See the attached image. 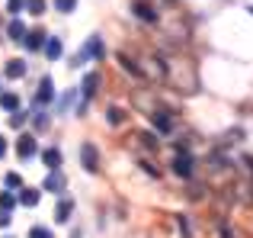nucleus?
I'll return each instance as SVG.
<instances>
[{
    "label": "nucleus",
    "instance_id": "10",
    "mask_svg": "<svg viewBox=\"0 0 253 238\" xmlns=\"http://www.w3.org/2000/svg\"><path fill=\"white\" fill-rule=\"evenodd\" d=\"M16 155L19 158H32L36 155V138L32 135H19L16 138Z\"/></svg>",
    "mask_w": 253,
    "mask_h": 238
},
{
    "label": "nucleus",
    "instance_id": "25",
    "mask_svg": "<svg viewBox=\"0 0 253 238\" xmlns=\"http://www.w3.org/2000/svg\"><path fill=\"white\" fill-rule=\"evenodd\" d=\"M6 10L16 16V13H23V10H26V0H6Z\"/></svg>",
    "mask_w": 253,
    "mask_h": 238
},
{
    "label": "nucleus",
    "instance_id": "8",
    "mask_svg": "<svg viewBox=\"0 0 253 238\" xmlns=\"http://www.w3.org/2000/svg\"><path fill=\"white\" fill-rule=\"evenodd\" d=\"M131 10H135V16L144 19V23H157V10L148 3V0H135V3H131Z\"/></svg>",
    "mask_w": 253,
    "mask_h": 238
},
{
    "label": "nucleus",
    "instance_id": "15",
    "mask_svg": "<svg viewBox=\"0 0 253 238\" xmlns=\"http://www.w3.org/2000/svg\"><path fill=\"white\" fill-rule=\"evenodd\" d=\"M71 213H74V203H71V200H61V203H58V209H55V222H58V226H68Z\"/></svg>",
    "mask_w": 253,
    "mask_h": 238
},
{
    "label": "nucleus",
    "instance_id": "20",
    "mask_svg": "<svg viewBox=\"0 0 253 238\" xmlns=\"http://www.w3.org/2000/svg\"><path fill=\"white\" fill-rule=\"evenodd\" d=\"M19 203H23V206H36L39 203V190H32V187L19 190Z\"/></svg>",
    "mask_w": 253,
    "mask_h": 238
},
{
    "label": "nucleus",
    "instance_id": "35",
    "mask_svg": "<svg viewBox=\"0 0 253 238\" xmlns=\"http://www.w3.org/2000/svg\"><path fill=\"white\" fill-rule=\"evenodd\" d=\"M247 13H250V16H253V6H247Z\"/></svg>",
    "mask_w": 253,
    "mask_h": 238
},
{
    "label": "nucleus",
    "instance_id": "22",
    "mask_svg": "<svg viewBox=\"0 0 253 238\" xmlns=\"http://www.w3.org/2000/svg\"><path fill=\"white\" fill-rule=\"evenodd\" d=\"M138 142H141L144 148H154V151H157V145H161L157 135H151V132H138Z\"/></svg>",
    "mask_w": 253,
    "mask_h": 238
},
{
    "label": "nucleus",
    "instance_id": "27",
    "mask_svg": "<svg viewBox=\"0 0 253 238\" xmlns=\"http://www.w3.org/2000/svg\"><path fill=\"white\" fill-rule=\"evenodd\" d=\"M29 238H55V235H51L48 229H42V226H32L29 229Z\"/></svg>",
    "mask_w": 253,
    "mask_h": 238
},
{
    "label": "nucleus",
    "instance_id": "2",
    "mask_svg": "<svg viewBox=\"0 0 253 238\" xmlns=\"http://www.w3.org/2000/svg\"><path fill=\"white\" fill-rule=\"evenodd\" d=\"M141 77H154V81H167V64L161 55H144L141 58Z\"/></svg>",
    "mask_w": 253,
    "mask_h": 238
},
{
    "label": "nucleus",
    "instance_id": "18",
    "mask_svg": "<svg viewBox=\"0 0 253 238\" xmlns=\"http://www.w3.org/2000/svg\"><path fill=\"white\" fill-rule=\"evenodd\" d=\"M119 64H122V68L128 71L131 77H141V68H138V61H131V58L125 55V52H119Z\"/></svg>",
    "mask_w": 253,
    "mask_h": 238
},
{
    "label": "nucleus",
    "instance_id": "32",
    "mask_svg": "<svg viewBox=\"0 0 253 238\" xmlns=\"http://www.w3.org/2000/svg\"><path fill=\"white\" fill-rule=\"evenodd\" d=\"M221 238H234V232H231L228 226H221Z\"/></svg>",
    "mask_w": 253,
    "mask_h": 238
},
{
    "label": "nucleus",
    "instance_id": "30",
    "mask_svg": "<svg viewBox=\"0 0 253 238\" xmlns=\"http://www.w3.org/2000/svg\"><path fill=\"white\" fill-rule=\"evenodd\" d=\"M141 168H144V171H148V174H151V177H161V168H157V164H151V161H144V164H141Z\"/></svg>",
    "mask_w": 253,
    "mask_h": 238
},
{
    "label": "nucleus",
    "instance_id": "9",
    "mask_svg": "<svg viewBox=\"0 0 253 238\" xmlns=\"http://www.w3.org/2000/svg\"><path fill=\"white\" fill-rule=\"evenodd\" d=\"M26 71H29V64H26L23 58H10V61H6V68H3V74L13 77V81H19V77H26Z\"/></svg>",
    "mask_w": 253,
    "mask_h": 238
},
{
    "label": "nucleus",
    "instance_id": "19",
    "mask_svg": "<svg viewBox=\"0 0 253 238\" xmlns=\"http://www.w3.org/2000/svg\"><path fill=\"white\" fill-rule=\"evenodd\" d=\"M6 36H10L13 42H23V36H26V26L19 23V19H13V23L6 26Z\"/></svg>",
    "mask_w": 253,
    "mask_h": 238
},
{
    "label": "nucleus",
    "instance_id": "14",
    "mask_svg": "<svg viewBox=\"0 0 253 238\" xmlns=\"http://www.w3.org/2000/svg\"><path fill=\"white\" fill-rule=\"evenodd\" d=\"M23 42H26V49H29V52H39L45 45V32L42 29H32V32H26V36H23Z\"/></svg>",
    "mask_w": 253,
    "mask_h": 238
},
{
    "label": "nucleus",
    "instance_id": "6",
    "mask_svg": "<svg viewBox=\"0 0 253 238\" xmlns=\"http://www.w3.org/2000/svg\"><path fill=\"white\" fill-rule=\"evenodd\" d=\"M103 52H106V49H103V39H99V36H90V42H86L84 52L74 58V64H84L86 58H103Z\"/></svg>",
    "mask_w": 253,
    "mask_h": 238
},
{
    "label": "nucleus",
    "instance_id": "7",
    "mask_svg": "<svg viewBox=\"0 0 253 238\" xmlns=\"http://www.w3.org/2000/svg\"><path fill=\"white\" fill-rule=\"evenodd\" d=\"M55 100V81H51L48 74L42 77V81H39V94H36V103L39 107H45V103H51Z\"/></svg>",
    "mask_w": 253,
    "mask_h": 238
},
{
    "label": "nucleus",
    "instance_id": "26",
    "mask_svg": "<svg viewBox=\"0 0 253 238\" xmlns=\"http://www.w3.org/2000/svg\"><path fill=\"white\" fill-rule=\"evenodd\" d=\"M13 206H16V196H13V193H3V196H0V209H6V213H10Z\"/></svg>",
    "mask_w": 253,
    "mask_h": 238
},
{
    "label": "nucleus",
    "instance_id": "23",
    "mask_svg": "<svg viewBox=\"0 0 253 238\" xmlns=\"http://www.w3.org/2000/svg\"><path fill=\"white\" fill-rule=\"evenodd\" d=\"M26 10H29L32 16H42L45 13V0H26Z\"/></svg>",
    "mask_w": 253,
    "mask_h": 238
},
{
    "label": "nucleus",
    "instance_id": "3",
    "mask_svg": "<svg viewBox=\"0 0 253 238\" xmlns=\"http://www.w3.org/2000/svg\"><path fill=\"white\" fill-rule=\"evenodd\" d=\"M173 174L176 177H183V180H189L192 177V168H196V158L189 155V151H176V158H173Z\"/></svg>",
    "mask_w": 253,
    "mask_h": 238
},
{
    "label": "nucleus",
    "instance_id": "4",
    "mask_svg": "<svg viewBox=\"0 0 253 238\" xmlns=\"http://www.w3.org/2000/svg\"><path fill=\"white\" fill-rule=\"evenodd\" d=\"M151 125H154L157 132H164V135H167V132L176 129V119H173L170 110H151Z\"/></svg>",
    "mask_w": 253,
    "mask_h": 238
},
{
    "label": "nucleus",
    "instance_id": "31",
    "mask_svg": "<svg viewBox=\"0 0 253 238\" xmlns=\"http://www.w3.org/2000/svg\"><path fill=\"white\" fill-rule=\"evenodd\" d=\"M32 122H36V129H45V125H48V116H45V113H36Z\"/></svg>",
    "mask_w": 253,
    "mask_h": 238
},
{
    "label": "nucleus",
    "instance_id": "1",
    "mask_svg": "<svg viewBox=\"0 0 253 238\" xmlns=\"http://www.w3.org/2000/svg\"><path fill=\"white\" fill-rule=\"evenodd\" d=\"M164 64H167V81L179 94H196L199 90V74L189 61H183V58H164Z\"/></svg>",
    "mask_w": 253,
    "mask_h": 238
},
{
    "label": "nucleus",
    "instance_id": "11",
    "mask_svg": "<svg viewBox=\"0 0 253 238\" xmlns=\"http://www.w3.org/2000/svg\"><path fill=\"white\" fill-rule=\"evenodd\" d=\"M96 87H99V74L93 71V74H86V77H84V84H81L84 100H93V97H96Z\"/></svg>",
    "mask_w": 253,
    "mask_h": 238
},
{
    "label": "nucleus",
    "instance_id": "17",
    "mask_svg": "<svg viewBox=\"0 0 253 238\" xmlns=\"http://www.w3.org/2000/svg\"><path fill=\"white\" fill-rule=\"evenodd\" d=\"M106 119H109V125H122L125 119H128V113H125L122 107H109L106 110Z\"/></svg>",
    "mask_w": 253,
    "mask_h": 238
},
{
    "label": "nucleus",
    "instance_id": "13",
    "mask_svg": "<svg viewBox=\"0 0 253 238\" xmlns=\"http://www.w3.org/2000/svg\"><path fill=\"white\" fill-rule=\"evenodd\" d=\"M42 190H48V193H61V190H64V177H61V171H51V174L45 177Z\"/></svg>",
    "mask_w": 253,
    "mask_h": 238
},
{
    "label": "nucleus",
    "instance_id": "5",
    "mask_svg": "<svg viewBox=\"0 0 253 238\" xmlns=\"http://www.w3.org/2000/svg\"><path fill=\"white\" fill-rule=\"evenodd\" d=\"M81 161H84V171H90V174H96L99 171V151L93 142H84L81 145Z\"/></svg>",
    "mask_w": 253,
    "mask_h": 238
},
{
    "label": "nucleus",
    "instance_id": "28",
    "mask_svg": "<svg viewBox=\"0 0 253 238\" xmlns=\"http://www.w3.org/2000/svg\"><path fill=\"white\" fill-rule=\"evenodd\" d=\"M3 180H6V187H10V190H19V187H23V177H19V174H6Z\"/></svg>",
    "mask_w": 253,
    "mask_h": 238
},
{
    "label": "nucleus",
    "instance_id": "34",
    "mask_svg": "<svg viewBox=\"0 0 253 238\" xmlns=\"http://www.w3.org/2000/svg\"><path fill=\"white\" fill-rule=\"evenodd\" d=\"M71 238H81V232H74V235H71Z\"/></svg>",
    "mask_w": 253,
    "mask_h": 238
},
{
    "label": "nucleus",
    "instance_id": "24",
    "mask_svg": "<svg viewBox=\"0 0 253 238\" xmlns=\"http://www.w3.org/2000/svg\"><path fill=\"white\" fill-rule=\"evenodd\" d=\"M74 6H77V0H55L58 13H74Z\"/></svg>",
    "mask_w": 253,
    "mask_h": 238
},
{
    "label": "nucleus",
    "instance_id": "16",
    "mask_svg": "<svg viewBox=\"0 0 253 238\" xmlns=\"http://www.w3.org/2000/svg\"><path fill=\"white\" fill-rule=\"evenodd\" d=\"M42 161H45V168L61 171V151H58V148H45L42 151Z\"/></svg>",
    "mask_w": 253,
    "mask_h": 238
},
{
    "label": "nucleus",
    "instance_id": "12",
    "mask_svg": "<svg viewBox=\"0 0 253 238\" xmlns=\"http://www.w3.org/2000/svg\"><path fill=\"white\" fill-rule=\"evenodd\" d=\"M42 49H45V58H48V61H58V58H61V52H64V45H61V39L51 36V39H45Z\"/></svg>",
    "mask_w": 253,
    "mask_h": 238
},
{
    "label": "nucleus",
    "instance_id": "21",
    "mask_svg": "<svg viewBox=\"0 0 253 238\" xmlns=\"http://www.w3.org/2000/svg\"><path fill=\"white\" fill-rule=\"evenodd\" d=\"M0 107L13 113V110H19V97L16 94H3V97H0Z\"/></svg>",
    "mask_w": 253,
    "mask_h": 238
},
{
    "label": "nucleus",
    "instance_id": "29",
    "mask_svg": "<svg viewBox=\"0 0 253 238\" xmlns=\"http://www.w3.org/2000/svg\"><path fill=\"white\" fill-rule=\"evenodd\" d=\"M23 122H26V116L19 113V110H13V116H10V125H13V129H19Z\"/></svg>",
    "mask_w": 253,
    "mask_h": 238
},
{
    "label": "nucleus",
    "instance_id": "33",
    "mask_svg": "<svg viewBox=\"0 0 253 238\" xmlns=\"http://www.w3.org/2000/svg\"><path fill=\"white\" fill-rule=\"evenodd\" d=\"M3 155H6V138L0 135V158H3Z\"/></svg>",
    "mask_w": 253,
    "mask_h": 238
}]
</instances>
